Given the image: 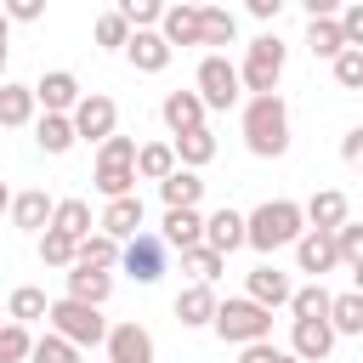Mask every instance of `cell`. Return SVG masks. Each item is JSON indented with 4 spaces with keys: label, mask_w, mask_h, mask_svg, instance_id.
Here are the masks:
<instances>
[{
    "label": "cell",
    "mask_w": 363,
    "mask_h": 363,
    "mask_svg": "<svg viewBox=\"0 0 363 363\" xmlns=\"http://www.w3.org/2000/svg\"><path fill=\"white\" fill-rule=\"evenodd\" d=\"M170 51L176 45H199V6H164V17H159V28H153Z\"/></svg>",
    "instance_id": "obj_22"
},
{
    "label": "cell",
    "mask_w": 363,
    "mask_h": 363,
    "mask_svg": "<svg viewBox=\"0 0 363 363\" xmlns=\"http://www.w3.org/2000/svg\"><path fill=\"white\" fill-rule=\"evenodd\" d=\"M0 79H6V45H0Z\"/></svg>",
    "instance_id": "obj_51"
},
{
    "label": "cell",
    "mask_w": 363,
    "mask_h": 363,
    "mask_svg": "<svg viewBox=\"0 0 363 363\" xmlns=\"http://www.w3.org/2000/svg\"><path fill=\"white\" fill-rule=\"evenodd\" d=\"M130 170H136V182H164V176L176 170L170 142H142V147H136V159H130Z\"/></svg>",
    "instance_id": "obj_31"
},
{
    "label": "cell",
    "mask_w": 363,
    "mask_h": 363,
    "mask_svg": "<svg viewBox=\"0 0 363 363\" xmlns=\"http://www.w3.org/2000/svg\"><path fill=\"white\" fill-rule=\"evenodd\" d=\"M210 329H216L227 346H255V340H272V312H261V306L244 301V295H227V301H216Z\"/></svg>",
    "instance_id": "obj_4"
},
{
    "label": "cell",
    "mask_w": 363,
    "mask_h": 363,
    "mask_svg": "<svg viewBox=\"0 0 363 363\" xmlns=\"http://www.w3.org/2000/svg\"><path fill=\"white\" fill-rule=\"evenodd\" d=\"M244 147L255 159H284L289 153V102L278 91L244 102Z\"/></svg>",
    "instance_id": "obj_1"
},
{
    "label": "cell",
    "mask_w": 363,
    "mask_h": 363,
    "mask_svg": "<svg viewBox=\"0 0 363 363\" xmlns=\"http://www.w3.org/2000/svg\"><path fill=\"white\" fill-rule=\"evenodd\" d=\"M68 125H74V142H108V136L119 130V102L102 96V91H85V96L74 102Z\"/></svg>",
    "instance_id": "obj_7"
},
{
    "label": "cell",
    "mask_w": 363,
    "mask_h": 363,
    "mask_svg": "<svg viewBox=\"0 0 363 363\" xmlns=\"http://www.w3.org/2000/svg\"><path fill=\"white\" fill-rule=\"evenodd\" d=\"M102 352H108V363H153V335L142 323H108Z\"/></svg>",
    "instance_id": "obj_11"
},
{
    "label": "cell",
    "mask_w": 363,
    "mask_h": 363,
    "mask_svg": "<svg viewBox=\"0 0 363 363\" xmlns=\"http://www.w3.org/2000/svg\"><path fill=\"white\" fill-rule=\"evenodd\" d=\"M170 153H176V170H204V164L216 159V130H210V125H204V130H187V136L170 142Z\"/></svg>",
    "instance_id": "obj_23"
},
{
    "label": "cell",
    "mask_w": 363,
    "mask_h": 363,
    "mask_svg": "<svg viewBox=\"0 0 363 363\" xmlns=\"http://www.w3.org/2000/svg\"><path fill=\"white\" fill-rule=\"evenodd\" d=\"M51 335L57 340H68L74 352H85V346H102L108 340V318H102V306H79V301H51Z\"/></svg>",
    "instance_id": "obj_5"
},
{
    "label": "cell",
    "mask_w": 363,
    "mask_h": 363,
    "mask_svg": "<svg viewBox=\"0 0 363 363\" xmlns=\"http://www.w3.org/2000/svg\"><path fill=\"white\" fill-rule=\"evenodd\" d=\"M284 62H289V45H284L278 34L250 40L244 62H233V68H238V91H250V96H272L278 79H284Z\"/></svg>",
    "instance_id": "obj_3"
},
{
    "label": "cell",
    "mask_w": 363,
    "mask_h": 363,
    "mask_svg": "<svg viewBox=\"0 0 363 363\" xmlns=\"http://www.w3.org/2000/svg\"><path fill=\"white\" fill-rule=\"evenodd\" d=\"M301 233H306V221H301V204H295V199H267V204H255V210L244 216V244L261 250V255L295 244Z\"/></svg>",
    "instance_id": "obj_2"
},
{
    "label": "cell",
    "mask_w": 363,
    "mask_h": 363,
    "mask_svg": "<svg viewBox=\"0 0 363 363\" xmlns=\"http://www.w3.org/2000/svg\"><path fill=\"white\" fill-rule=\"evenodd\" d=\"M28 363H79V352L45 329V335H34V346H28Z\"/></svg>",
    "instance_id": "obj_38"
},
{
    "label": "cell",
    "mask_w": 363,
    "mask_h": 363,
    "mask_svg": "<svg viewBox=\"0 0 363 363\" xmlns=\"http://www.w3.org/2000/svg\"><path fill=\"white\" fill-rule=\"evenodd\" d=\"M159 244H164V250H193V244H204V216H199V210H164Z\"/></svg>",
    "instance_id": "obj_20"
},
{
    "label": "cell",
    "mask_w": 363,
    "mask_h": 363,
    "mask_svg": "<svg viewBox=\"0 0 363 363\" xmlns=\"http://www.w3.org/2000/svg\"><path fill=\"white\" fill-rule=\"evenodd\" d=\"M278 11H284V0H250V17H261V23H278Z\"/></svg>",
    "instance_id": "obj_47"
},
{
    "label": "cell",
    "mask_w": 363,
    "mask_h": 363,
    "mask_svg": "<svg viewBox=\"0 0 363 363\" xmlns=\"http://www.w3.org/2000/svg\"><path fill=\"white\" fill-rule=\"evenodd\" d=\"M306 51H312V57H323V62H335V57L346 51V40H340L335 17H312V23H306Z\"/></svg>",
    "instance_id": "obj_35"
},
{
    "label": "cell",
    "mask_w": 363,
    "mask_h": 363,
    "mask_svg": "<svg viewBox=\"0 0 363 363\" xmlns=\"http://www.w3.org/2000/svg\"><path fill=\"white\" fill-rule=\"evenodd\" d=\"M176 318H182V329H204L216 318V289L210 284H187L176 295Z\"/></svg>",
    "instance_id": "obj_26"
},
{
    "label": "cell",
    "mask_w": 363,
    "mask_h": 363,
    "mask_svg": "<svg viewBox=\"0 0 363 363\" xmlns=\"http://www.w3.org/2000/svg\"><path fill=\"white\" fill-rule=\"evenodd\" d=\"M6 204H11V193H6V182H0V210H6Z\"/></svg>",
    "instance_id": "obj_50"
},
{
    "label": "cell",
    "mask_w": 363,
    "mask_h": 363,
    "mask_svg": "<svg viewBox=\"0 0 363 363\" xmlns=\"http://www.w3.org/2000/svg\"><path fill=\"white\" fill-rule=\"evenodd\" d=\"M96 233H108L113 244H130V238L142 233V199H136V193H130V199H108L102 216H96Z\"/></svg>",
    "instance_id": "obj_13"
},
{
    "label": "cell",
    "mask_w": 363,
    "mask_h": 363,
    "mask_svg": "<svg viewBox=\"0 0 363 363\" xmlns=\"http://www.w3.org/2000/svg\"><path fill=\"white\" fill-rule=\"evenodd\" d=\"M301 221H306L312 233H335L340 221H352V204H346L340 187H318V193L301 204Z\"/></svg>",
    "instance_id": "obj_12"
},
{
    "label": "cell",
    "mask_w": 363,
    "mask_h": 363,
    "mask_svg": "<svg viewBox=\"0 0 363 363\" xmlns=\"http://www.w3.org/2000/svg\"><path fill=\"white\" fill-rule=\"evenodd\" d=\"M238 40V17L227 6H199V45H233Z\"/></svg>",
    "instance_id": "obj_29"
},
{
    "label": "cell",
    "mask_w": 363,
    "mask_h": 363,
    "mask_svg": "<svg viewBox=\"0 0 363 363\" xmlns=\"http://www.w3.org/2000/svg\"><path fill=\"white\" fill-rule=\"evenodd\" d=\"M295 267H301V272H312V284H323V272H335V267H340V255H335V238L306 227V233L295 238Z\"/></svg>",
    "instance_id": "obj_14"
},
{
    "label": "cell",
    "mask_w": 363,
    "mask_h": 363,
    "mask_svg": "<svg viewBox=\"0 0 363 363\" xmlns=\"http://www.w3.org/2000/svg\"><path fill=\"white\" fill-rule=\"evenodd\" d=\"M125 40H130L125 17H119V11H102V17H96V45H102V51H125Z\"/></svg>",
    "instance_id": "obj_42"
},
{
    "label": "cell",
    "mask_w": 363,
    "mask_h": 363,
    "mask_svg": "<svg viewBox=\"0 0 363 363\" xmlns=\"http://www.w3.org/2000/svg\"><path fill=\"white\" fill-rule=\"evenodd\" d=\"M62 278H68V301H79V306H102V301L113 295V272H96V267H68Z\"/></svg>",
    "instance_id": "obj_21"
},
{
    "label": "cell",
    "mask_w": 363,
    "mask_h": 363,
    "mask_svg": "<svg viewBox=\"0 0 363 363\" xmlns=\"http://www.w3.org/2000/svg\"><path fill=\"white\" fill-rule=\"evenodd\" d=\"M182 267L193 272V284H216V278L227 272V261H221L216 250H204V244H193V250H182Z\"/></svg>",
    "instance_id": "obj_37"
},
{
    "label": "cell",
    "mask_w": 363,
    "mask_h": 363,
    "mask_svg": "<svg viewBox=\"0 0 363 363\" xmlns=\"http://www.w3.org/2000/svg\"><path fill=\"white\" fill-rule=\"evenodd\" d=\"M278 357V346L272 340H255V346H238V363H272Z\"/></svg>",
    "instance_id": "obj_45"
},
{
    "label": "cell",
    "mask_w": 363,
    "mask_h": 363,
    "mask_svg": "<svg viewBox=\"0 0 363 363\" xmlns=\"http://www.w3.org/2000/svg\"><path fill=\"white\" fill-rule=\"evenodd\" d=\"M238 244H244V216H238L233 204L210 210V216H204V250H216V255L227 261V255H233Z\"/></svg>",
    "instance_id": "obj_15"
},
{
    "label": "cell",
    "mask_w": 363,
    "mask_h": 363,
    "mask_svg": "<svg viewBox=\"0 0 363 363\" xmlns=\"http://www.w3.org/2000/svg\"><path fill=\"white\" fill-rule=\"evenodd\" d=\"M289 272L284 267H272V261H261V267H250V278H244V301H255L261 312H272V306H289Z\"/></svg>",
    "instance_id": "obj_10"
},
{
    "label": "cell",
    "mask_w": 363,
    "mask_h": 363,
    "mask_svg": "<svg viewBox=\"0 0 363 363\" xmlns=\"http://www.w3.org/2000/svg\"><path fill=\"white\" fill-rule=\"evenodd\" d=\"M323 323L335 329V340H340V335H363V295H357V289L329 295V318H323Z\"/></svg>",
    "instance_id": "obj_33"
},
{
    "label": "cell",
    "mask_w": 363,
    "mask_h": 363,
    "mask_svg": "<svg viewBox=\"0 0 363 363\" xmlns=\"http://www.w3.org/2000/svg\"><path fill=\"white\" fill-rule=\"evenodd\" d=\"M34 119V91L17 79H0V130H17Z\"/></svg>",
    "instance_id": "obj_28"
},
{
    "label": "cell",
    "mask_w": 363,
    "mask_h": 363,
    "mask_svg": "<svg viewBox=\"0 0 363 363\" xmlns=\"http://www.w3.org/2000/svg\"><path fill=\"white\" fill-rule=\"evenodd\" d=\"M91 182H96L102 199H130L136 193V170L130 164H113V159H96V176Z\"/></svg>",
    "instance_id": "obj_34"
},
{
    "label": "cell",
    "mask_w": 363,
    "mask_h": 363,
    "mask_svg": "<svg viewBox=\"0 0 363 363\" xmlns=\"http://www.w3.org/2000/svg\"><path fill=\"white\" fill-rule=\"evenodd\" d=\"M329 352H335V329H329L323 318H306V323L289 329V357H301V363H323Z\"/></svg>",
    "instance_id": "obj_16"
},
{
    "label": "cell",
    "mask_w": 363,
    "mask_h": 363,
    "mask_svg": "<svg viewBox=\"0 0 363 363\" xmlns=\"http://www.w3.org/2000/svg\"><path fill=\"white\" fill-rule=\"evenodd\" d=\"M329 68H335V85H340V91H363V51H352V45H346Z\"/></svg>",
    "instance_id": "obj_40"
},
{
    "label": "cell",
    "mask_w": 363,
    "mask_h": 363,
    "mask_svg": "<svg viewBox=\"0 0 363 363\" xmlns=\"http://www.w3.org/2000/svg\"><path fill=\"white\" fill-rule=\"evenodd\" d=\"M6 11V23H40L45 17V0H11V6H0Z\"/></svg>",
    "instance_id": "obj_44"
},
{
    "label": "cell",
    "mask_w": 363,
    "mask_h": 363,
    "mask_svg": "<svg viewBox=\"0 0 363 363\" xmlns=\"http://www.w3.org/2000/svg\"><path fill=\"white\" fill-rule=\"evenodd\" d=\"M119 267L136 278V284H159L164 278V244L153 233H136L130 244H119Z\"/></svg>",
    "instance_id": "obj_8"
},
{
    "label": "cell",
    "mask_w": 363,
    "mask_h": 363,
    "mask_svg": "<svg viewBox=\"0 0 363 363\" xmlns=\"http://www.w3.org/2000/svg\"><path fill=\"white\" fill-rule=\"evenodd\" d=\"M340 159H346V164L363 159V130H346V136H340Z\"/></svg>",
    "instance_id": "obj_46"
},
{
    "label": "cell",
    "mask_w": 363,
    "mask_h": 363,
    "mask_svg": "<svg viewBox=\"0 0 363 363\" xmlns=\"http://www.w3.org/2000/svg\"><path fill=\"white\" fill-rule=\"evenodd\" d=\"M6 34H11V23H6V11H0V45H6Z\"/></svg>",
    "instance_id": "obj_48"
},
{
    "label": "cell",
    "mask_w": 363,
    "mask_h": 363,
    "mask_svg": "<svg viewBox=\"0 0 363 363\" xmlns=\"http://www.w3.org/2000/svg\"><path fill=\"white\" fill-rule=\"evenodd\" d=\"M289 312H295V323H306V318H329V289H323V284H301V289H289Z\"/></svg>",
    "instance_id": "obj_36"
},
{
    "label": "cell",
    "mask_w": 363,
    "mask_h": 363,
    "mask_svg": "<svg viewBox=\"0 0 363 363\" xmlns=\"http://www.w3.org/2000/svg\"><path fill=\"white\" fill-rule=\"evenodd\" d=\"M0 318H6V306H0Z\"/></svg>",
    "instance_id": "obj_52"
},
{
    "label": "cell",
    "mask_w": 363,
    "mask_h": 363,
    "mask_svg": "<svg viewBox=\"0 0 363 363\" xmlns=\"http://www.w3.org/2000/svg\"><path fill=\"white\" fill-rule=\"evenodd\" d=\"M28 91H34V108H45V113H74V102L85 96V91H79V79H74L68 68H45Z\"/></svg>",
    "instance_id": "obj_9"
},
{
    "label": "cell",
    "mask_w": 363,
    "mask_h": 363,
    "mask_svg": "<svg viewBox=\"0 0 363 363\" xmlns=\"http://www.w3.org/2000/svg\"><path fill=\"white\" fill-rule=\"evenodd\" d=\"M125 57H130V68H136V74H164L176 51H170L153 28H142V34H130V40H125Z\"/></svg>",
    "instance_id": "obj_17"
},
{
    "label": "cell",
    "mask_w": 363,
    "mask_h": 363,
    "mask_svg": "<svg viewBox=\"0 0 363 363\" xmlns=\"http://www.w3.org/2000/svg\"><path fill=\"white\" fill-rule=\"evenodd\" d=\"M159 119L170 125V136H187V130H204V102L193 91H170L159 102Z\"/></svg>",
    "instance_id": "obj_18"
},
{
    "label": "cell",
    "mask_w": 363,
    "mask_h": 363,
    "mask_svg": "<svg viewBox=\"0 0 363 363\" xmlns=\"http://www.w3.org/2000/svg\"><path fill=\"white\" fill-rule=\"evenodd\" d=\"M40 261L45 267H74V238H62L57 227H45L40 233Z\"/></svg>",
    "instance_id": "obj_41"
},
{
    "label": "cell",
    "mask_w": 363,
    "mask_h": 363,
    "mask_svg": "<svg viewBox=\"0 0 363 363\" xmlns=\"http://www.w3.org/2000/svg\"><path fill=\"white\" fill-rule=\"evenodd\" d=\"M96 159H113V164H130L136 159V136H108V142H96Z\"/></svg>",
    "instance_id": "obj_43"
},
{
    "label": "cell",
    "mask_w": 363,
    "mask_h": 363,
    "mask_svg": "<svg viewBox=\"0 0 363 363\" xmlns=\"http://www.w3.org/2000/svg\"><path fill=\"white\" fill-rule=\"evenodd\" d=\"M45 227H57L62 238H74V244H79V238H85V233H91L96 221H91V204H85V199H57V204H51V221H45Z\"/></svg>",
    "instance_id": "obj_27"
},
{
    "label": "cell",
    "mask_w": 363,
    "mask_h": 363,
    "mask_svg": "<svg viewBox=\"0 0 363 363\" xmlns=\"http://www.w3.org/2000/svg\"><path fill=\"white\" fill-rule=\"evenodd\" d=\"M51 204H57V199H51L45 187H28V193H11V204H6V210H11V221H17L23 233H34V238H40V233H45V221H51Z\"/></svg>",
    "instance_id": "obj_19"
},
{
    "label": "cell",
    "mask_w": 363,
    "mask_h": 363,
    "mask_svg": "<svg viewBox=\"0 0 363 363\" xmlns=\"http://www.w3.org/2000/svg\"><path fill=\"white\" fill-rule=\"evenodd\" d=\"M272 363H301V357H289V352H284V346H278V357H272Z\"/></svg>",
    "instance_id": "obj_49"
},
{
    "label": "cell",
    "mask_w": 363,
    "mask_h": 363,
    "mask_svg": "<svg viewBox=\"0 0 363 363\" xmlns=\"http://www.w3.org/2000/svg\"><path fill=\"white\" fill-rule=\"evenodd\" d=\"M159 199H164V210H199V199H204L199 170H170V176L159 182Z\"/></svg>",
    "instance_id": "obj_24"
},
{
    "label": "cell",
    "mask_w": 363,
    "mask_h": 363,
    "mask_svg": "<svg viewBox=\"0 0 363 363\" xmlns=\"http://www.w3.org/2000/svg\"><path fill=\"white\" fill-rule=\"evenodd\" d=\"M193 96L204 102V113L210 108H233L244 91H238V68L221 57V51H210L204 62H199V74H193Z\"/></svg>",
    "instance_id": "obj_6"
},
{
    "label": "cell",
    "mask_w": 363,
    "mask_h": 363,
    "mask_svg": "<svg viewBox=\"0 0 363 363\" xmlns=\"http://www.w3.org/2000/svg\"><path fill=\"white\" fill-rule=\"evenodd\" d=\"M74 267H96V272H113V267H119V244H113L108 233H85V238L74 244Z\"/></svg>",
    "instance_id": "obj_32"
},
{
    "label": "cell",
    "mask_w": 363,
    "mask_h": 363,
    "mask_svg": "<svg viewBox=\"0 0 363 363\" xmlns=\"http://www.w3.org/2000/svg\"><path fill=\"white\" fill-rule=\"evenodd\" d=\"M34 142H40V153L62 159V153L74 147V125H68V113H40V119H34Z\"/></svg>",
    "instance_id": "obj_30"
},
{
    "label": "cell",
    "mask_w": 363,
    "mask_h": 363,
    "mask_svg": "<svg viewBox=\"0 0 363 363\" xmlns=\"http://www.w3.org/2000/svg\"><path fill=\"white\" fill-rule=\"evenodd\" d=\"M28 346H34V335L23 323H0V363H28Z\"/></svg>",
    "instance_id": "obj_39"
},
{
    "label": "cell",
    "mask_w": 363,
    "mask_h": 363,
    "mask_svg": "<svg viewBox=\"0 0 363 363\" xmlns=\"http://www.w3.org/2000/svg\"><path fill=\"white\" fill-rule=\"evenodd\" d=\"M45 312H51V301H45L40 284H17V289L6 295V323H23V329H28V323H40Z\"/></svg>",
    "instance_id": "obj_25"
}]
</instances>
